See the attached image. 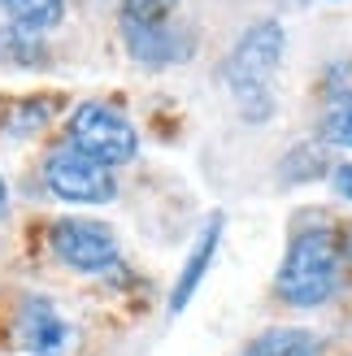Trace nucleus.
<instances>
[{
  "mask_svg": "<svg viewBox=\"0 0 352 356\" xmlns=\"http://www.w3.org/2000/svg\"><path fill=\"white\" fill-rule=\"evenodd\" d=\"M70 339L65 317L48 305L44 296H31L22 309H17V343L35 356H57Z\"/></svg>",
  "mask_w": 352,
  "mask_h": 356,
  "instance_id": "obj_6",
  "label": "nucleus"
},
{
  "mask_svg": "<svg viewBox=\"0 0 352 356\" xmlns=\"http://www.w3.org/2000/svg\"><path fill=\"white\" fill-rule=\"evenodd\" d=\"M330 183H335L339 195H348V200H352V165H339L335 174H330Z\"/></svg>",
  "mask_w": 352,
  "mask_h": 356,
  "instance_id": "obj_15",
  "label": "nucleus"
},
{
  "mask_svg": "<svg viewBox=\"0 0 352 356\" xmlns=\"http://www.w3.org/2000/svg\"><path fill=\"white\" fill-rule=\"evenodd\" d=\"M243 356H322V339L313 330H296V326H283V330H266L243 348Z\"/></svg>",
  "mask_w": 352,
  "mask_h": 356,
  "instance_id": "obj_9",
  "label": "nucleus"
},
{
  "mask_svg": "<svg viewBox=\"0 0 352 356\" xmlns=\"http://www.w3.org/2000/svg\"><path fill=\"white\" fill-rule=\"evenodd\" d=\"M170 9L174 0H122V17H139V22H161Z\"/></svg>",
  "mask_w": 352,
  "mask_h": 356,
  "instance_id": "obj_14",
  "label": "nucleus"
},
{
  "mask_svg": "<svg viewBox=\"0 0 352 356\" xmlns=\"http://www.w3.org/2000/svg\"><path fill=\"white\" fill-rule=\"evenodd\" d=\"M52 109H57V104L52 100H22V104H13V109L5 113V135H31V131H40L44 122L52 118Z\"/></svg>",
  "mask_w": 352,
  "mask_h": 356,
  "instance_id": "obj_13",
  "label": "nucleus"
},
{
  "mask_svg": "<svg viewBox=\"0 0 352 356\" xmlns=\"http://www.w3.org/2000/svg\"><path fill=\"white\" fill-rule=\"evenodd\" d=\"M44 183L57 200H70V204H109L118 195V183H113V170L83 156L74 148H61L44 161Z\"/></svg>",
  "mask_w": 352,
  "mask_h": 356,
  "instance_id": "obj_4",
  "label": "nucleus"
},
{
  "mask_svg": "<svg viewBox=\"0 0 352 356\" xmlns=\"http://www.w3.org/2000/svg\"><path fill=\"white\" fill-rule=\"evenodd\" d=\"M5 200H9V187H5V178H0V213H5Z\"/></svg>",
  "mask_w": 352,
  "mask_h": 356,
  "instance_id": "obj_16",
  "label": "nucleus"
},
{
  "mask_svg": "<svg viewBox=\"0 0 352 356\" xmlns=\"http://www.w3.org/2000/svg\"><path fill=\"white\" fill-rule=\"evenodd\" d=\"M122 35H127V48H131L144 65H170V61H183V52L191 48V40L174 31L166 17H161V22H139V17H122Z\"/></svg>",
  "mask_w": 352,
  "mask_h": 356,
  "instance_id": "obj_7",
  "label": "nucleus"
},
{
  "mask_svg": "<svg viewBox=\"0 0 352 356\" xmlns=\"http://www.w3.org/2000/svg\"><path fill=\"white\" fill-rule=\"evenodd\" d=\"M322 135H326V144H335V148H352V87L326 100Z\"/></svg>",
  "mask_w": 352,
  "mask_h": 356,
  "instance_id": "obj_12",
  "label": "nucleus"
},
{
  "mask_svg": "<svg viewBox=\"0 0 352 356\" xmlns=\"http://www.w3.org/2000/svg\"><path fill=\"white\" fill-rule=\"evenodd\" d=\"M0 61L5 65H44L48 61V48L35 31H22V26H0Z\"/></svg>",
  "mask_w": 352,
  "mask_h": 356,
  "instance_id": "obj_10",
  "label": "nucleus"
},
{
  "mask_svg": "<svg viewBox=\"0 0 352 356\" xmlns=\"http://www.w3.org/2000/svg\"><path fill=\"white\" fill-rule=\"evenodd\" d=\"M344 257L352 261V230H348V239H344Z\"/></svg>",
  "mask_w": 352,
  "mask_h": 356,
  "instance_id": "obj_17",
  "label": "nucleus"
},
{
  "mask_svg": "<svg viewBox=\"0 0 352 356\" xmlns=\"http://www.w3.org/2000/svg\"><path fill=\"white\" fill-rule=\"evenodd\" d=\"M218 235H222V218H209L205 230H200V239H196V248H191V257H187V265H183L179 282H174V296H170V309H174V313H183L187 300L196 296L200 278H205V270H209V261H214V252H218Z\"/></svg>",
  "mask_w": 352,
  "mask_h": 356,
  "instance_id": "obj_8",
  "label": "nucleus"
},
{
  "mask_svg": "<svg viewBox=\"0 0 352 356\" xmlns=\"http://www.w3.org/2000/svg\"><path fill=\"white\" fill-rule=\"evenodd\" d=\"M283 40H287L283 26L266 17V22H253L243 31L231 57H226V83H231V96L248 118H270L274 109V79H278V65H283Z\"/></svg>",
  "mask_w": 352,
  "mask_h": 356,
  "instance_id": "obj_1",
  "label": "nucleus"
},
{
  "mask_svg": "<svg viewBox=\"0 0 352 356\" xmlns=\"http://www.w3.org/2000/svg\"><path fill=\"white\" fill-rule=\"evenodd\" d=\"M70 148L92 156L100 165H127L131 156L139 152V139H135V127L118 109L109 104H79L74 113H70Z\"/></svg>",
  "mask_w": 352,
  "mask_h": 356,
  "instance_id": "obj_3",
  "label": "nucleus"
},
{
  "mask_svg": "<svg viewBox=\"0 0 352 356\" xmlns=\"http://www.w3.org/2000/svg\"><path fill=\"white\" fill-rule=\"evenodd\" d=\"M48 243H52V252L79 274H100V270H109V265H118V239H113V230L100 226V222L65 218V222L52 226Z\"/></svg>",
  "mask_w": 352,
  "mask_h": 356,
  "instance_id": "obj_5",
  "label": "nucleus"
},
{
  "mask_svg": "<svg viewBox=\"0 0 352 356\" xmlns=\"http://www.w3.org/2000/svg\"><path fill=\"white\" fill-rule=\"evenodd\" d=\"M0 5H5V13L13 17V26L35 31V35L57 26L61 13H65V0H0Z\"/></svg>",
  "mask_w": 352,
  "mask_h": 356,
  "instance_id": "obj_11",
  "label": "nucleus"
},
{
  "mask_svg": "<svg viewBox=\"0 0 352 356\" xmlns=\"http://www.w3.org/2000/svg\"><path fill=\"white\" fill-rule=\"evenodd\" d=\"M339 278V248L330 230H301L278 265V296L296 309H318Z\"/></svg>",
  "mask_w": 352,
  "mask_h": 356,
  "instance_id": "obj_2",
  "label": "nucleus"
}]
</instances>
